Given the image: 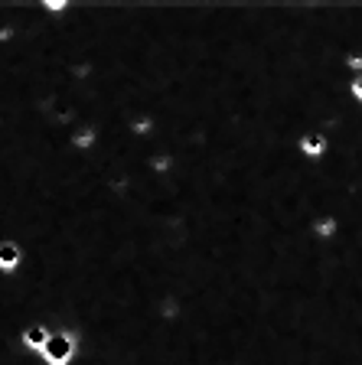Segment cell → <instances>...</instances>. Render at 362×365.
<instances>
[{"mask_svg": "<svg viewBox=\"0 0 362 365\" xmlns=\"http://www.w3.org/2000/svg\"><path fill=\"white\" fill-rule=\"evenodd\" d=\"M294 150L301 160H310V163H320V160L330 153V134H323V130H301L294 140Z\"/></svg>", "mask_w": 362, "mask_h": 365, "instance_id": "6da1fadb", "label": "cell"}, {"mask_svg": "<svg viewBox=\"0 0 362 365\" xmlns=\"http://www.w3.org/2000/svg\"><path fill=\"white\" fill-rule=\"evenodd\" d=\"M72 352H76V342H72L69 333H53L43 346V356L49 365H66L72 359Z\"/></svg>", "mask_w": 362, "mask_h": 365, "instance_id": "7a4b0ae2", "label": "cell"}, {"mask_svg": "<svg viewBox=\"0 0 362 365\" xmlns=\"http://www.w3.org/2000/svg\"><path fill=\"white\" fill-rule=\"evenodd\" d=\"M16 264H20V248H16L14 242H4L0 245V267H4V271H14Z\"/></svg>", "mask_w": 362, "mask_h": 365, "instance_id": "3957f363", "label": "cell"}, {"mask_svg": "<svg viewBox=\"0 0 362 365\" xmlns=\"http://www.w3.org/2000/svg\"><path fill=\"white\" fill-rule=\"evenodd\" d=\"M46 339H49V333H46L43 327H30V329H23V342H26V346H33V349H43Z\"/></svg>", "mask_w": 362, "mask_h": 365, "instance_id": "277c9868", "label": "cell"}, {"mask_svg": "<svg viewBox=\"0 0 362 365\" xmlns=\"http://www.w3.org/2000/svg\"><path fill=\"white\" fill-rule=\"evenodd\" d=\"M346 98L353 101L356 108H362V76H349V82H346Z\"/></svg>", "mask_w": 362, "mask_h": 365, "instance_id": "5b68a950", "label": "cell"}]
</instances>
